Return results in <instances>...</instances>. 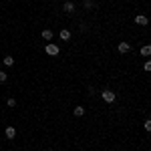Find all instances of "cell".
Wrapping results in <instances>:
<instances>
[{
  "instance_id": "cell-1",
  "label": "cell",
  "mask_w": 151,
  "mask_h": 151,
  "mask_svg": "<svg viewBox=\"0 0 151 151\" xmlns=\"http://www.w3.org/2000/svg\"><path fill=\"white\" fill-rule=\"evenodd\" d=\"M101 99H103L107 105H111V103H115V99H117V95L113 93V91H109V89H105L103 93H101Z\"/></svg>"
},
{
  "instance_id": "cell-2",
  "label": "cell",
  "mask_w": 151,
  "mask_h": 151,
  "mask_svg": "<svg viewBox=\"0 0 151 151\" xmlns=\"http://www.w3.org/2000/svg\"><path fill=\"white\" fill-rule=\"evenodd\" d=\"M45 52H47L48 57H57L58 52H60V48H58V45H47L45 47Z\"/></svg>"
},
{
  "instance_id": "cell-3",
  "label": "cell",
  "mask_w": 151,
  "mask_h": 151,
  "mask_svg": "<svg viewBox=\"0 0 151 151\" xmlns=\"http://www.w3.org/2000/svg\"><path fill=\"white\" fill-rule=\"evenodd\" d=\"M147 22H149V20H147L145 14H137V16H135V24H139V26H147Z\"/></svg>"
},
{
  "instance_id": "cell-4",
  "label": "cell",
  "mask_w": 151,
  "mask_h": 151,
  "mask_svg": "<svg viewBox=\"0 0 151 151\" xmlns=\"http://www.w3.org/2000/svg\"><path fill=\"white\" fill-rule=\"evenodd\" d=\"M4 135H6V137H8V139H14V137H16V129H14V127H12V125H8V127H6V129H4Z\"/></svg>"
},
{
  "instance_id": "cell-5",
  "label": "cell",
  "mask_w": 151,
  "mask_h": 151,
  "mask_svg": "<svg viewBox=\"0 0 151 151\" xmlns=\"http://www.w3.org/2000/svg\"><path fill=\"white\" fill-rule=\"evenodd\" d=\"M129 42H119V45H117V50H119V52H121V55H125V52H129Z\"/></svg>"
},
{
  "instance_id": "cell-6",
  "label": "cell",
  "mask_w": 151,
  "mask_h": 151,
  "mask_svg": "<svg viewBox=\"0 0 151 151\" xmlns=\"http://www.w3.org/2000/svg\"><path fill=\"white\" fill-rule=\"evenodd\" d=\"M63 10L67 12V14H73V12H75V4H73V2H65V4H63Z\"/></svg>"
},
{
  "instance_id": "cell-7",
  "label": "cell",
  "mask_w": 151,
  "mask_h": 151,
  "mask_svg": "<svg viewBox=\"0 0 151 151\" xmlns=\"http://www.w3.org/2000/svg\"><path fill=\"white\" fill-rule=\"evenodd\" d=\"M58 35H60L63 40H69V38H70V30H69V28H60V32H58Z\"/></svg>"
},
{
  "instance_id": "cell-8",
  "label": "cell",
  "mask_w": 151,
  "mask_h": 151,
  "mask_svg": "<svg viewBox=\"0 0 151 151\" xmlns=\"http://www.w3.org/2000/svg\"><path fill=\"white\" fill-rule=\"evenodd\" d=\"M73 113H75V117H83V115H85V107H81V105H77V107L73 109Z\"/></svg>"
},
{
  "instance_id": "cell-9",
  "label": "cell",
  "mask_w": 151,
  "mask_h": 151,
  "mask_svg": "<svg viewBox=\"0 0 151 151\" xmlns=\"http://www.w3.org/2000/svg\"><path fill=\"white\" fill-rule=\"evenodd\" d=\"M42 38H45V40H50V38H52V30H50V28H42Z\"/></svg>"
},
{
  "instance_id": "cell-10",
  "label": "cell",
  "mask_w": 151,
  "mask_h": 151,
  "mask_svg": "<svg viewBox=\"0 0 151 151\" xmlns=\"http://www.w3.org/2000/svg\"><path fill=\"white\" fill-rule=\"evenodd\" d=\"M2 63H4V67H12V65H14V58H12L10 55H8V57H4V58H2Z\"/></svg>"
},
{
  "instance_id": "cell-11",
  "label": "cell",
  "mask_w": 151,
  "mask_h": 151,
  "mask_svg": "<svg viewBox=\"0 0 151 151\" xmlns=\"http://www.w3.org/2000/svg\"><path fill=\"white\" fill-rule=\"evenodd\" d=\"M141 55H143V57H149V55H151V47H149V45L141 47Z\"/></svg>"
},
{
  "instance_id": "cell-12",
  "label": "cell",
  "mask_w": 151,
  "mask_h": 151,
  "mask_svg": "<svg viewBox=\"0 0 151 151\" xmlns=\"http://www.w3.org/2000/svg\"><path fill=\"white\" fill-rule=\"evenodd\" d=\"M143 129H145V131H151V121H149V119H145V123H143Z\"/></svg>"
},
{
  "instance_id": "cell-13",
  "label": "cell",
  "mask_w": 151,
  "mask_h": 151,
  "mask_svg": "<svg viewBox=\"0 0 151 151\" xmlns=\"http://www.w3.org/2000/svg\"><path fill=\"white\" fill-rule=\"evenodd\" d=\"M6 79H8V75L4 70H0V83H6Z\"/></svg>"
},
{
  "instance_id": "cell-14",
  "label": "cell",
  "mask_w": 151,
  "mask_h": 151,
  "mask_svg": "<svg viewBox=\"0 0 151 151\" xmlns=\"http://www.w3.org/2000/svg\"><path fill=\"white\" fill-rule=\"evenodd\" d=\"M6 105H8V107H16V99H8V101H6Z\"/></svg>"
},
{
  "instance_id": "cell-15",
  "label": "cell",
  "mask_w": 151,
  "mask_h": 151,
  "mask_svg": "<svg viewBox=\"0 0 151 151\" xmlns=\"http://www.w3.org/2000/svg\"><path fill=\"white\" fill-rule=\"evenodd\" d=\"M143 69H145V73H149V70H151V63H149V60H145V65H143Z\"/></svg>"
},
{
  "instance_id": "cell-16",
  "label": "cell",
  "mask_w": 151,
  "mask_h": 151,
  "mask_svg": "<svg viewBox=\"0 0 151 151\" xmlns=\"http://www.w3.org/2000/svg\"><path fill=\"white\" fill-rule=\"evenodd\" d=\"M50 151H52V149H50Z\"/></svg>"
}]
</instances>
